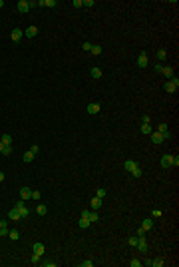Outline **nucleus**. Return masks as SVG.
I'll return each mask as SVG.
<instances>
[{"instance_id":"obj_49","label":"nucleus","mask_w":179,"mask_h":267,"mask_svg":"<svg viewBox=\"0 0 179 267\" xmlns=\"http://www.w3.org/2000/svg\"><path fill=\"white\" fill-rule=\"evenodd\" d=\"M0 237H2V233H0Z\"/></svg>"},{"instance_id":"obj_37","label":"nucleus","mask_w":179,"mask_h":267,"mask_svg":"<svg viewBox=\"0 0 179 267\" xmlns=\"http://www.w3.org/2000/svg\"><path fill=\"white\" fill-rule=\"evenodd\" d=\"M129 265H132V267H142V261H139V259H132Z\"/></svg>"},{"instance_id":"obj_30","label":"nucleus","mask_w":179,"mask_h":267,"mask_svg":"<svg viewBox=\"0 0 179 267\" xmlns=\"http://www.w3.org/2000/svg\"><path fill=\"white\" fill-rule=\"evenodd\" d=\"M80 227H90V219H88V217H82V215H80Z\"/></svg>"},{"instance_id":"obj_28","label":"nucleus","mask_w":179,"mask_h":267,"mask_svg":"<svg viewBox=\"0 0 179 267\" xmlns=\"http://www.w3.org/2000/svg\"><path fill=\"white\" fill-rule=\"evenodd\" d=\"M129 173H132L133 177H142V176H143V170H142V167H139V166H137L135 170H133V172H129Z\"/></svg>"},{"instance_id":"obj_24","label":"nucleus","mask_w":179,"mask_h":267,"mask_svg":"<svg viewBox=\"0 0 179 267\" xmlns=\"http://www.w3.org/2000/svg\"><path fill=\"white\" fill-rule=\"evenodd\" d=\"M163 259L161 257H155V259H151V267H163Z\"/></svg>"},{"instance_id":"obj_39","label":"nucleus","mask_w":179,"mask_h":267,"mask_svg":"<svg viewBox=\"0 0 179 267\" xmlns=\"http://www.w3.org/2000/svg\"><path fill=\"white\" fill-rule=\"evenodd\" d=\"M82 6H86V8H90V6H94V0H84V2H82Z\"/></svg>"},{"instance_id":"obj_16","label":"nucleus","mask_w":179,"mask_h":267,"mask_svg":"<svg viewBox=\"0 0 179 267\" xmlns=\"http://www.w3.org/2000/svg\"><path fill=\"white\" fill-rule=\"evenodd\" d=\"M90 76L94 78V80H99L102 78V68H92L90 70Z\"/></svg>"},{"instance_id":"obj_40","label":"nucleus","mask_w":179,"mask_h":267,"mask_svg":"<svg viewBox=\"0 0 179 267\" xmlns=\"http://www.w3.org/2000/svg\"><path fill=\"white\" fill-rule=\"evenodd\" d=\"M0 229H8V221L6 219H0Z\"/></svg>"},{"instance_id":"obj_3","label":"nucleus","mask_w":179,"mask_h":267,"mask_svg":"<svg viewBox=\"0 0 179 267\" xmlns=\"http://www.w3.org/2000/svg\"><path fill=\"white\" fill-rule=\"evenodd\" d=\"M135 249L139 253H147V241H145V237H137V245H135Z\"/></svg>"},{"instance_id":"obj_13","label":"nucleus","mask_w":179,"mask_h":267,"mask_svg":"<svg viewBox=\"0 0 179 267\" xmlns=\"http://www.w3.org/2000/svg\"><path fill=\"white\" fill-rule=\"evenodd\" d=\"M137 166H139V163H137L135 160H127V162L123 163V167H125V172H133V170H135Z\"/></svg>"},{"instance_id":"obj_27","label":"nucleus","mask_w":179,"mask_h":267,"mask_svg":"<svg viewBox=\"0 0 179 267\" xmlns=\"http://www.w3.org/2000/svg\"><path fill=\"white\" fill-rule=\"evenodd\" d=\"M151 132H153V128H151V124H142V134H147V136H149Z\"/></svg>"},{"instance_id":"obj_12","label":"nucleus","mask_w":179,"mask_h":267,"mask_svg":"<svg viewBox=\"0 0 179 267\" xmlns=\"http://www.w3.org/2000/svg\"><path fill=\"white\" fill-rule=\"evenodd\" d=\"M161 74H163V76L167 78V80H171V78L175 76V72H173V68H171V66H165V68H161Z\"/></svg>"},{"instance_id":"obj_48","label":"nucleus","mask_w":179,"mask_h":267,"mask_svg":"<svg viewBox=\"0 0 179 267\" xmlns=\"http://www.w3.org/2000/svg\"><path fill=\"white\" fill-rule=\"evenodd\" d=\"M2 6H4V2H2V0H0V8H2Z\"/></svg>"},{"instance_id":"obj_10","label":"nucleus","mask_w":179,"mask_h":267,"mask_svg":"<svg viewBox=\"0 0 179 267\" xmlns=\"http://www.w3.org/2000/svg\"><path fill=\"white\" fill-rule=\"evenodd\" d=\"M16 6H18V12H22V14H26V12H28V10H30V4H28V0H20V2H18V4H16Z\"/></svg>"},{"instance_id":"obj_18","label":"nucleus","mask_w":179,"mask_h":267,"mask_svg":"<svg viewBox=\"0 0 179 267\" xmlns=\"http://www.w3.org/2000/svg\"><path fill=\"white\" fill-rule=\"evenodd\" d=\"M8 237L12 239V241H18V239H20V231H18V229H8Z\"/></svg>"},{"instance_id":"obj_8","label":"nucleus","mask_w":179,"mask_h":267,"mask_svg":"<svg viewBox=\"0 0 179 267\" xmlns=\"http://www.w3.org/2000/svg\"><path fill=\"white\" fill-rule=\"evenodd\" d=\"M86 110H88V114L94 116V114H98V112L102 110V106H99L98 102H92V104H88V108H86Z\"/></svg>"},{"instance_id":"obj_42","label":"nucleus","mask_w":179,"mask_h":267,"mask_svg":"<svg viewBox=\"0 0 179 267\" xmlns=\"http://www.w3.org/2000/svg\"><path fill=\"white\" fill-rule=\"evenodd\" d=\"M42 265H44V267H56V263H52V261H44Z\"/></svg>"},{"instance_id":"obj_46","label":"nucleus","mask_w":179,"mask_h":267,"mask_svg":"<svg viewBox=\"0 0 179 267\" xmlns=\"http://www.w3.org/2000/svg\"><path fill=\"white\" fill-rule=\"evenodd\" d=\"M0 181H4V173L2 172H0Z\"/></svg>"},{"instance_id":"obj_20","label":"nucleus","mask_w":179,"mask_h":267,"mask_svg":"<svg viewBox=\"0 0 179 267\" xmlns=\"http://www.w3.org/2000/svg\"><path fill=\"white\" fill-rule=\"evenodd\" d=\"M0 142L4 143V146H12V136H10V134H2Z\"/></svg>"},{"instance_id":"obj_5","label":"nucleus","mask_w":179,"mask_h":267,"mask_svg":"<svg viewBox=\"0 0 179 267\" xmlns=\"http://www.w3.org/2000/svg\"><path fill=\"white\" fill-rule=\"evenodd\" d=\"M22 36H24V32H22L20 28H14L12 32H10V40H12V42H16V44L22 40Z\"/></svg>"},{"instance_id":"obj_35","label":"nucleus","mask_w":179,"mask_h":267,"mask_svg":"<svg viewBox=\"0 0 179 267\" xmlns=\"http://www.w3.org/2000/svg\"><path fill=\"white\" fill-rule=\"evenodd\" d=\"M10 152H12V146H4L2 148V156H10Z\"/></svg>"},{"instance_id":"obj_21","label":"nucleus","mask_w":179,"mask_h":267,"mask_svg":"<svg viewBox=\"0 0 179 267\" xmlns=\"http://www.w3.org/2000/svg\"><path fill=\"white\" fill-rule=\"evenodd\" d=\"M88 219H90V223H98L99 215L96 213V211H88Z\"/></svg>"},{"instance_id":"obj_26","label":"nucleus","mask_w":179,"mask_h":267,"mask_svg":"<svg viewBox=\"0 0 179 267\" xmlns=\"http://www.w3.org/2000/svg\"><path fill=\"white\" fill-rule=\"evenodd\" d=\"M46 211H48V207H46L44 203H40V205L36 207V213H38V215H46Z\"/></svg>"},{"instance_id":"obj_15","label":"nucleus","mask_w":179,"mask_h":267,"mask_svg":"<svg viewBox=\"0 0 179 267\" xmlns=\"http://www.w3.org/2000/svg\"><path fill=\"white\" fill-rule=\"evenodd\" d=\"M24 34H26L28 38H34V36L38 34V28H36V26H28V28L24 30Z\"/></svg>"},{"instance_id":"obj_1","label":"nucleus","mask_w":179,"mask_h":267,"mask_svg":"<svg viewBox=\"0 0 179 267\" xmlns=\"http://www.w3.org/2000/svg\"><path fill=\"white\" fill-rule=\"evenodd\" d=\"M177 88H179V78H177V76H173L171 80H167V82H165L163 90L167 92V94H173V92H177Z\"/></svg>"},{"instance_id":"obj_31","label":"nucleus","mask_w":179,"mask_h":267,"mask_svg":"<svg viewBox=\"0 0 179 267\" xmlns=\"http://www.w3.org/2000/svg\"><path fill=\"white\" fill-rule=\"evenodd\" d=\"M165 58H167V52H165V50H157V60H159V62H163Z\"/></svg>"},{"instance_id":"obj_47","label":"nucleus","mask_w":179,"mask_h":267,"mask_svg":"<svg viewBox=\"0 0 179 267\" xmlns=\"http://www.w3.org/2000/svg\"><path fill=\"white\" fill-rule=\"evenodd\" d=\"M2 148H4V143H2V142H0V153H2Z\"/></svg>"},{"instance_id":"obj_9","label":"nucleus","mask_w":179,"mask_h":267,"mask_svg":"<svg viewBox=\"0 0 179 267\" xmlns=\"http://www.w3.org/2000/svg\"><path fill=\"white\" fill-rule=\"evenodd\" d=\"M139 227H142L143 231H145V233H147V231H149V229L153 227V217H147V219H143V221H142V225H139Z\"/></svg>"},{"instance_id":"obj_14","label":"nucleus","mask_w":179,"mask_h":267,"mask_svg":"<svg viewBox=\"0 0 179 267\" xmlns=\"http://www.w3.org/2000/svg\"><path fill=\"white\" fill-rule=\"evenodd\" d=\"M32 251H34V255H38V257H40V255L44 253V243H40V241H38V243H34V245H32Z\"/></svg>"},{"instance_id":"obj_33","label":"nucleus","mask_w":179,"mask_h":267,"mask_svg":"<svg viewBox=\"0 0 179 267\" xmlns=\"http://www.w3.org/2000/svg\"><path fill=\"white\" fill-rule=\"evenodd\" d=\"M161 215H163L161 209H151V217H153V219H155V217H161Z\"/></svg>"},{"instance_id":"obj_36","label":"nucleus","mask_w":179,"mask_h":267,"mask_svg":"<svg viewBox=\"0 0 179 267\" xmlns=\"http://www.w3.org/2000/svg\"><path fill=\"white\" fill-rule=\"evenodd\" d=\"M106 193H108V191H106L104 187H99V190L96 191V196H98V197H106Z\"/></svg>"},{"instance_id":"obj_34","label":"nucleus","mask_w":179,"mask_h":267,"mask_svg":"<svg viewBox=\"0 0 179 267\" xmlns=\"http://www.w3.org/2000/svg\"><path fill=\"white\" fill-rule=\"evenodd\" d=\"M127 245L135 247V245H137V235H133V237H129V239H127Z\"/></svg>"},{"instance_id":"obj_4","label":"nucleus","mask_w":179,"mask_h":267,"mask_svg":"<svg viewBox=\"0 0 179 267\" xmlns=\"http://www.w3.org/2000/svg\"><path fill=\"white\" fill-rule=\"evenodd\" d=\"M149 140H151V143L159 146V143H163V134H159V132H151V134H149Z\"/></svg>"},{"instance_id":"obj_17","label":"nucleus","mask_w":179,"mask_h":267,"mask_svg":"<svg viewBox=\"0 0 179 267\" xmlns=\"http://www.w3.org/2000/svg\"><path fill=\"white\" fill-rule=\"evenodd\" d=\"M90 203H92V207H94V209L98 211L99 207H102V197H98V196H96V197H92V201H90Z\"/></svg>"},{"instance_id":"obj_23","label":"nucleus","mask_w":179,"mask_h":267,"mask_svg":"<svg viewBox=\"0 0 179 267\" xmlns=\"http://www.w3.org/2000/svg\"><path fill=\"white\" fill-rule=\"evenodd\" d=\"M102 50H104V48L99 46V44H94V46H92V50H90V52L94 54V56H99V54H102Z\"/></svg>"},{"instance_id":"obj_25","label":"nucleus","mask_w":179,"mask_h":267,"mask_svg":"<svg viewBox=\"0 0 179 267\" xmlns=\"http://www.w3.org/2000/svg\"><path fill=\"white\" fill-rule=\"evenodd\" d=\"M155 132H159V134H163V132H169V126L165 124V122H161V124L157 126V130H155Z\"/></svg>"},{"instance_id":"obj_7","label":"nucleus","mask_w":179,"mask_h":267,"mask_svg":"<svg viewBox=\"0 0 179 267\" xmlns=\"http://www.w3.org/2000/svg\"><path fill=\"white\" fill-rule=\"evenodd\" d=\"M147 64H149V60H147L145 52H142L137 56V68H147Z\"/></svg>"},{"instance_id":"obj_43","label":"nucleus","mask_w":179,"mask_h":267,"mask_svg":"<svg viewBox=\"0 0 179 267\" xmlns=\"http://www.w3.org/2000/svg\"><path fill=\"white\" fill-rule=\"evenodd\" d=\"M72 4H74L76 8H82V0H74V2H72Z\"/></svg>"},{"instance_id":"obj_19","label":"nucleus","mask_w":179,"mask_h":267,"mask_svg":"<svg viewBox=\"0 0 179 267\" xmlns=\"http://www.w3.org/2000/svg\"><path fill=\"white\" fill-rule=\"evenodd\" d=\"M161 167H171V156L169 153H165V156L161 157Z\"/></svg>"},{"instance_id":"obj_6","label":"nucleus","mask_w":179,"mask_h":267,"mask_svg":"<svg viewBox=\"0 0 179 267\" xmlns=\"http://www.w3.org/2000/svg\"><path fill=\"white\" fill-rule=\"evenodd\" d=\"M20 199H24V201H26V199H32V190L26 187V186L20 187Z\"/></svg>"},{"instance_id":"obj_44","label":"nucleus","mask_w":179,"mask_h":267,"mask_svg":"<svg viewBox=\"0 0 179 267\" xmlns=\"http://www.w3.org/2000/svg\"><path fill=\"white\" fill-rule=\"evenodd\" d=\"M135 235H137V237H143V235H145V231H143V229L139 227V229H137V233H135Z\"/></svg>"},{"instance_id":"obj_38","label":"nucleus","mask_w":179,"mask_h":267,"mask_svg":"<svg viewBox=\"0 0 179 267\" xmlns=\"http://www.w3.org/2000/svg\"><path fill=\"white\" fill-rule=\"evenodd\" d=\"M40 197H42V193H40L38 190H34L32 191V199H40Z\"/></svg>"},{"instance_id":"obj_41","label":"nucleus","mask_w":179,"mask_h":267,"mask_svg":"<svg viewBox=\"0 0 179 267\" xmlns=\"http://www.w3.org/2000/svg\"><path fill=\"white\" fill-rule=\"evenodd\" d=\"M80 265H82V267H92V265H94V261H90V259H88V261H82Z\"/></svg>"},{"instance_id":"obj_2","label":"nucleus","mask_w":179,"mask_h":267,"mask_svg":"<svg viewBox=\"0 0 179 267\" xmlns=\"http://www.w3.org/2000/svg\"><path fill=\"white\" fill-rule=\"evenodd\" d=\"M14 207H16V209L20 211V217H22V219H24V217H28V215H30V209H28V207H26V203H24V199L16 201V205H14Z\"/></svg>"},{"instance_id":"obj_22","label":"nucleus","mask_w":179,"mask_h":267,"mask_svg":"<svg viewBox=\"0 0 179 267\" xmlns=\"http://www.w3.org/2000/svg\"><path fill=\"white\" fill-rule=\"evenodd\" d=\"M34 157H36V153H32V152L28 150V152H26V153L22 156V160H24L26 163H28V162H34Z\"/></svg>"},{"instance_id":"obj_32","label":"nucleus","mask_w":179,"mask_h":267,"mask_svg":"<svg viewBox=\"0 0 179 267\" xmlns=\"http://www.w3.org/2000/svg\"><path fill=\"white\" fill-rule=\"evenodd\" d=\"M92 46H94L92 42H84V44H82V50H84V52H90V50H92Z\"/></svg>"},{"instance_id":"obj_45","label":"nucleus","mask_w":179,"mask_h":267,"mask_svg":"<svg viewBox=\"0 0 179 267\" xmlns=\"http://www.w3.org/2000/svg\"><path fill=\"white\" fill-rule=\"evenodd\" d=\"M30 152H32V153H38V152H40V148H38V146H32V148H30Z\"/></svg>"},{"instance_id":"obj_29","label":"nucleus","mask_w":179,"mask_h":267,"mask_svg":"<svg viewBox=\"0 0 179 267\" xmlns=\"http://www.w3.org/2000/svg\"><path fill=\"white\" fill-rule=\"evenodd\" d=\"M44 6H48V8H56L58 0H44Z\"/></svg>"},{"instance_id":"obj_11","label":"nucleus","mask_w":179,"mask_h":267,"mask_svg":"<svg viewBox=\"0 0 179 267\" xmlns=\"http://www.w3.org/2000/svg\"><path fill=\"white\" fill-rule=\"evenodd\" d=\"M8 219H12V221H20L22 217H20V211L16 209V207H12V209L8 211Z\"/></svg>"}]
</instances>
